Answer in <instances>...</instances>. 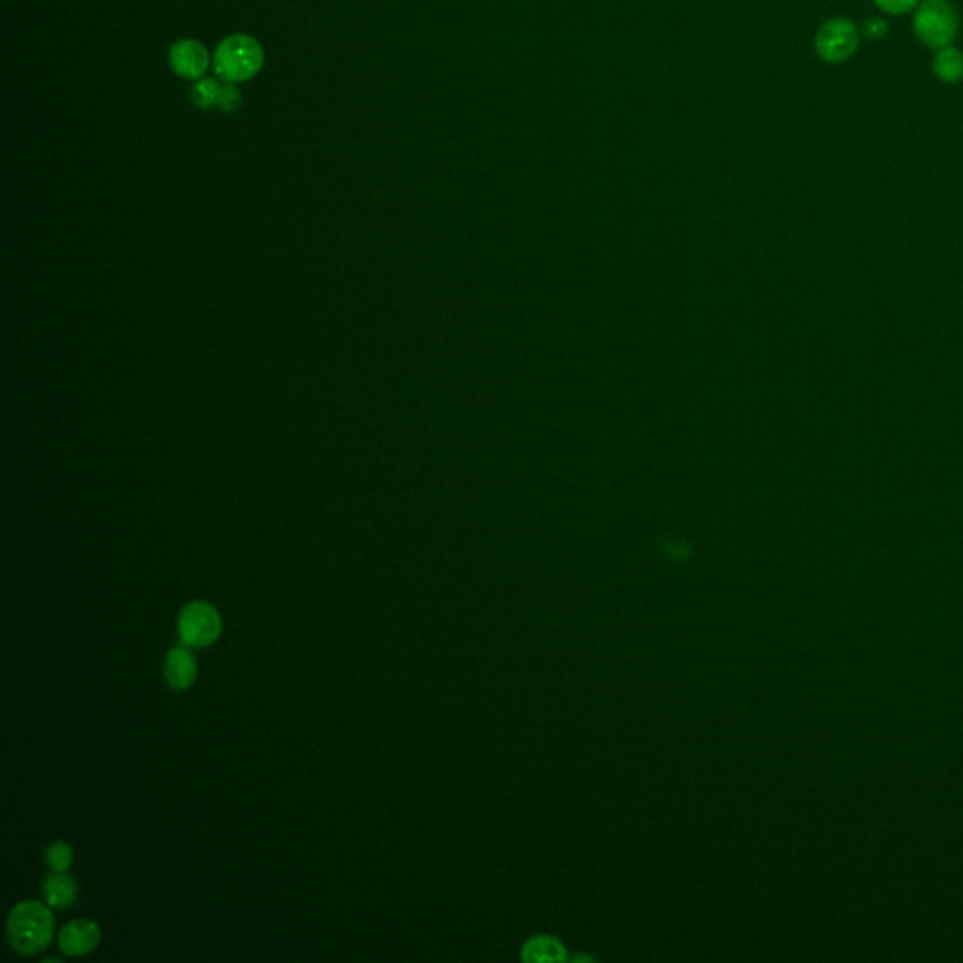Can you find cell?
I'll return each mask as SVG.
<instances>
[{
    "label": "cell",
    "instance_id": "8",
    "mask_svg": "<svg viewBox=\"0 0 963 963\" xmlns=\"http://www.w3.org/2000/svg\"><path fill=\"white\" fill-rule=\"evenodd\" d=\"M164 678L174 691H185L198 678V664L187 648H174L164 659Z\"/></svg>",
    "mask_w": 963,
    "mask_h": 963
},
{
    "label": "cell",
    "instance_id": "16",
    "mask_svg": "<svg viewBox=\"0 0 963 963\" xmlns=\"http://www.w3.org/2000/svg\"><path fill=\"white\" fill-rule=\"evenodd\" d=\"M888 21L885 17H868L864 23H862V29L860 32L868 38V40H883L886 34H888Z\"/></svg>",
    "mask_w": 963,
    "mask_h": 963
},
{
    "label": "cell",
    "instance_id": "4",
    "mask_svg": "<svg viewBox=\"0 0 963 963\" xmlns=\"http://www.w3.org/2000/svg\"><path fill=\"white\" fill-rule=\"evenodd\" d=\"M179 638L189 648H207L219 640L222 619L219 610L206 600H192L177 619Z\"/></svg>",
    "mask_w": 963,
    "mask_h": 963
},
{
    "label": "cell",
    "instance_id": "9",
    "mask_svg": "<svg viewBox=\"0 0 963 963\" xmlns=\"http://www.w3.org/2000/svg\"><path fill=\"white\" fill-rule=\"evenodd\" d=\"M44 898L51 909L64 911L78 898V885L68 871H53L44 883Z\"/></svg>",
    "mask_w": 963,
    "mask_h": 963
},
{
    "label": "cell",
    "instance_id": "1",
    "mask_svg": "<svg viewBox=\"0 0 963 963\" xmlns=\"http://www.w3.org/2000/svg\"><path fill=\"white\" fill-rule=\"evenodd\" d=\"M55 933V916L40 901H21L10 911L6 937L21 956H34L48 947Z\"/></svg>",
    "mask_w": 963,
    "mask_h": 963
},
{
    "label": "cell",
    "instance_id": "6",
    "mask_svg": "<svg viewBox=\"0 0 963 963\" xmlns=\"http://www.w3.org/2000/svg\"><path fill=\"white\" fill-rule=\"evenodd\" d=\"M170 66L179 78L198 79L206 76L211 59L207 53L206 46L196 40H179L170 49Z\"/></svg>",
    "mask_w": 963,
    "mask_h": 963
},
{
    "label": "cell",
    "instance_id": "14",
    "mask_svg": "<svg viewBox=\"0 0 963 963\" xmlns=\"http://www.w3.org/2000/svg\"><path fill=\"white\" fill-rule=\"evenodd\" d=\"M241 102H243V96L237 91L236 85L234 83H222L221 93L217 98V110L222 111V113H236L241 108Z\"/></svg>",
    "mask_w": 963,
    "mask_h": 963
},
{
    "label": "cell",
    "instance_id": "7",
    "mask_svg": "<svg viewBox=\"0 0 963 963\" xmlns=\"http://www.w3.org/2000/svg\"><path fill=\"white\" fill-rule=\"evenodd\" d=\"M102 941V930L95 920L79 918L68 922L59 933V948L66 956H85L93 952Z\"/></svg>",
    "mask_w": 963,
    "mask_h": 963
},
{
    "label": "cell",
    "instance_id": "3",
    "mask_svg": "<svg viewBox=\"0 0 963 963\" xmlns=\"http://www.w3.org/2000/svg\"><path fill=\"white\" fill-rule=\"evenodd\" d=\"M958 27V14L945 0H924L916 6L913 31L926 48L941 49L952 46L958 36Z\"/></svg>",
    "mask_w": 963,
    "mask_h": 963
},
{
    "label": "cell",
    "instance_id": "11",
    "mask_svg": "<svg viewBox=\"0 0 963 963\" xmlns=\"http://www.w3.org/2000/svg\"><path fill=\"white\" fill-rule=\"evenodd\" d=\"M221 85L217 79L202 78L198 79L190 91V100L196 108L200 110H211L217 108V98L221 93Z\"/></svg>",
    "mask_w": 963,
    "mask_h": 963
},
{
    "label": "cell",
    "instance_id": "13",
    "mask_svg": "<svg viewBox=\"0 0 963 963\" xmlns=\"http://www.w3.org/2000/svg\"><path fill=\"white\" fill-rule=\"evenodd\" d=\"M525 958L529 960H559L563 958V948L559 947L553 939L548 937H538L529 947L525 948Z\"/></svg>",
    "mask_w": 963,
    "mask_h": 963
},
{
    "label": "cell",
    "instance_id": "5",
    "mask_svg": "<svg viewBox=\"0 0 963 963\" xmlns=\"http://www.w3.org/2000/svg\"><path fill=\"white\" fill-rule=\"evenodd\" d=\"M860 46V31L847 17H834L821 25L815 36V49L824 63L849 61Z\"/></svg>",
    "mask_w": 963,
    "mask_h": 963
},
{
    "label": "cell",
    "instance_id": "15",
    "mask_svg": "<svg viewBox=\"0 0 963 963\" xmlns=\"http://www.w3.org/2000/svg\"><path fill=\"white\" fill-rule=\"evenodd\" d=\"M877 4L879 10H883L885 14H890V16H903V14H909L916 10V6L920 4V0H873Z\"/></svg>",
    "mask_w": 963,
    "mask_h": 963
},
{
    "label": "cell",
    "instance_id": "12",
    "mask_svg": "<svg viewBox=\"0 0 963 963\" xmlns=\"http://www.w3.org/2000/svg\"><path fill=\"white\" fill-rule=\"evenodd\" d=\"M46 864L51 871H68L74 864V851L66 841H53L46 849Z\"/></svg>",
    "mask_w": 963,
    "mask_h": 963
},
{
    "label": "cell",
    "instance_id": "2",
    "mask_svg": "<svg viewBox=\"0 0 963 963\" xmlns=\"http://www.w3.org/2000/svg\"><path fill=\"white\" fill-rule=\"evenodd\" d=\"M264 66V49L249 34H234L224 38L213 57L215 76L224 83H245L253 79Z\"/></svg>",
    "mask_w": 963,
    "mask_h": 963
},
{
    "label": "cell",
    "instance_id": "10",
    "mask_svg": "<svg viewBox=\"0 0 963 963\" xmlns=\"http://www.w3.org/2000/svg\"><path fill=\"white\" fill-rule=\"evenodd\" d=\"M933 72L943 83L954 85L963 79V53L954 46L937 49L933 59Z\"/></svg>",
    "mask_w": 963,
    "mask_h": 963
}]
</instances>
